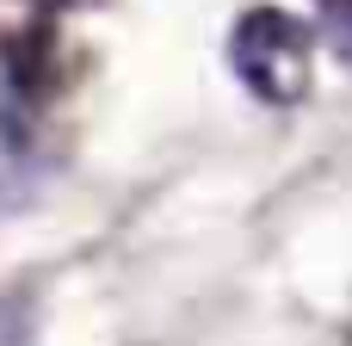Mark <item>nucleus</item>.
<instances>
[{
    "mask_svg": "<svg viewBox=\"0 0 352 346\" xmlns=\"http://www.w3.org/2000/svg\"><path fill=\"white\" fill-rule=\"evenodd\" d=\"M31 161H37V136H31V118H25L19 93L0 80V210L25 198V186H31Z\"/></svg>",
    "mask_w": 352,
    "mask_h": 346,
    "instance_id": "nucleus-2",
    "label": "nucleus"
},
{
    "mask_svg": "<svg viewBox=\"0 0 352 346\" xmlns=\"http://www.w3.org/2000/svg\"><path fill=\"white\" fill-rule=\"evenodd\" d=\"M322 25H328V43H334V56L352 68V0H322Z\"/></svg>",
    "mask_w": 352,
    "mask_h": 346,
    "instance_id": "nucleus-3",
    "label": "nucleus"
},
{
    "mask_svg": "<svg viewBox=\"0 0 352 346\" xmlns=\"http://www.w3.org/2000/svg\"><path fill=\"white\" fill-rule=\"evenodd\" d=\"M309 56H316V37L285 6H254L229 31V62L241 87L266 105H297L309 93Z\"/></svg>",
    "mask_w": 352,
    "mask_h": 346,
    "instance_id": "nucleus-1",
    "label": "nucleus"
}]
</instances>
